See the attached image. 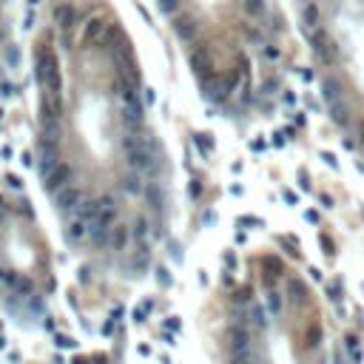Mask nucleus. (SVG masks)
<instances>
[{
	"mask_svg": "<svg viewBox=\"0 0 364 364\" xmlns=\"http://www.w3.org/2000/svg\"><path fill=\"white\" fill-rule=\"evenodd\" d=\"M37 83L49 94H60L63 97V77H60V63L54 57V51H40L37 54Z\"/></svg>",
	"mask_w": 364,
	"mask_h": 364,
	"instance_id": "obj_1",
	"label": "nucleus"
},
{
	"mask_svg": "<svg viewBox=\"0 0 364 364\" xmlns=\"http://www.w3.org/2000/svg\"><path fill=\"white\" fill-rule=\"evenodd\" d=\"M125 157H128L131 171L143 174V171H154V168H157V162H154V151H151L143 140L128 137V140H125Z\"/></svg>",
	"mask_w": 364,
	"mask_h": 364,
	"instance_id": "obj_2",
	"label": "nucleus"
},
{
	"mask_svg": "<svg viewBox=\"0 0 364 364\" xmlns=\"http://www.w3.org/2000/svg\"><path fill=\"white\" fill-rule=\"evenodd\" d=\"M72 177H74V168L72 165H65V162H60L54 171L43 177V188L46 191H51V193H60L63 188H69V179Z\"/></svg>",
	"mask_w": 364,
	"mask_h": 364,
	"instance_id": "obj_3",
	"label": "nucleus"
},
{
	"mask_svg": "<svg viewBox=\"0 0 364 364\" xmlns=\"http://www.w3.org/2000/svg\"><path fill=\"white\" fill-rule=\"evenodd\" d=\"M54 202H57L60 211H72V214H77L80 205H83V191H80L77 185H69V188H63L60 193H54Z\"/></svg>",
	"mask_w": 364,
	"mask_h": 364,
	"instance_id": "obj_4",
	"label": "nucleus"
},
{
	"mask_svg": "<svg viewBox=\"0 0 364 364\" xmlns=\"http://www.w3.org/2000/svg\"><path fill=\"white\" fill-rule=\"evenodd\" d=\"M321 100L327 103V106H336V103L344 100V83L336 77V74L321 80Z\"/></svg>",
	"mask_w": 364,
	"mask_h": 364,
	"instance_id": "obj_5",
	"label": "nucleus"
},
{
	"mask_svg": "<svg viewBox=\"0 0 364 364\" xmlns=\"http://www.w3.org/2000/svg\"><path fill=\"white\" fill-rule=\"evenodd\" d=\"M196 31H200V20L193 15H182L174 20V35H177V40H182V43H191L193 37H196Z\"/></svg>",
	"mask_w": 364,
	"mask_h": 364,
	"instance_id": "obj_6",
	"label": "nucleus"
},
{
	"mask_svg": "<svg viewBox=\"0 0 364 364\" xmlns=\"http://www.w3.org/2000/svg\"><path fill=\"white\" fill-rule=\"evenodd\" d=\"M40 114H43V120H60V114H63V97L43 91V97H40Z\"/></svg>",
	"mask_w": 364,
	"mask_h": 364,
	"instance_id": "obj_7",
	"label": "nucleus"
},
{
	"mask_svg": "<svg viewBox=\"0 0 364 364\" xmlns=\"http://www.w3.org/2000/svg\"><path fill=\"white\" fill-rule=\"evenodd\" d=\"M54 17H57V26H60V31H63V43H65V49H69V46H72L69 35H72V26H74V9L63 3V6H57Z\"/></svg>",
	"mask_w": 364,
	"mask_h": 364,
	"instance_id": "obj_8",
	"label": "nucleus"
},
{
	"mask_svg": "<svg viewBox=\"0 0 364 364\" xmlns=\"http://www.w3.org/2000/svg\"><path fill=\"white\" fill-rule=\"evenodd\" d=\"M114 219H117V202L111 200V196H100L97 200V219L94 222H100V225H114Z\"/></svg>",
	"mask_w": 364,
	"mask_h": 364,
	"instance_id": "obj_9",
	"label": "nucleus"
},
{
	"mask_svg": "<svg viewBox=\"0 0 364 364\" xmlns=\"http://www.w3.org/2000/svg\"><path fill=\"white\" fill-rule=\"evenodd\" d=\"M230 353L234 356L250 353V333L245 327H230Z\"/></svg>",
	"mask_w": 364,
	"mask_h": 364,
	"instance_id": "obj_10",
	"label": "nucleus"
},
{
	"mask_svg": "<svg viewBox=\"0 0 364 364\" xmlns=\"http://www.w3.org/2000/svg\"><path fill=\"white\" fill-rule=\"evenodd\" d=\"M60 137H63L60 120H43V125H40V143L43 145H57Z\"/></svg>",
	"mask_w": 364,
	"mask_h": 364,
	"instance_id": "obj_11",
	"label": "nucleus"
},
{
	"mask_svg": "<svg viewBox=\"0 0 364 364\" xmlns=\"http://www.w3.org/2000/svg\"><path fill=\"white\" fill-rule=\"evenodd\" d=\"M57 165H60V159H57V145H43V143H40V177L51 174Z\"/></svg>",
	"mask_w": 364,
	"mask_h": 364,
	"instance_id": "obj_12",
	"label": "nucleus"
},
{
	"mask_svg": "<svg viewBox=\"0 0 364 364\" xmlns=\"http://www.w3.org/2000/svg\"><path fill=\"white\" fill-rule=\"evenodd\" d=\"M88 236V222L80 219V216H72V222L65 225V239L69 242H83Z\"/></svg>",
	"mask_w": 364,
	"mask_h": 364,
	"instance_id": "obj_13",
	"label": "nucleus"
},
{
	"mask_svg": "<svg viewBox=\"0 0 364 364\" xmlns=\"http://www.w3.org/2000/svg\"><path fill=\"white\" fill-rule=\"evenodd\" d=\"M313 51H316V57L321 60V63H330V60L336 57L333 54V43H327V37L321 35H313Z\"/></svg>",
	"mask_w": 364,
	"mask_h": 364,
	"instance_id": "obj_14",
	"label": "nucleus"
},
{
	"mask_svg": "<svg viewBox=\"0 0 364 364\" xmlns=\"http://www.w3.org/2000/svg\"><path fill=\"white\" fill-rule=\"evenodd\" d=\"M122 188L131 193V196H140V193H145V182H143V174L140 171H128L125 174V179H122Z\"/></svg>",
	"mask_w": 364,
	"mask_h": 364,
	"instance_id": "obj_15",
	"label": "nucleus"
},
{
	"mask_svg": "<svg viewBox=\"0 0 364 364\" xmlns=\"http://www.w3.org/2000/svg\"><path fill=\"white\" fill-rule=\"evenodd\" d=\"M319 6H316V0H307L305 9H302V20H305V29H316L319 26Z\"/></svg>",
	"mask_w": 364,
	"mask_h": 364,
	"instance_id": "obj_16",
	"label": "nucleus"
},
{
	"mask_svg": "<svg viewBox=\"0 0 364 364\" xmlns=\"http://www.w3.org/2000/svg\"><path fill=\"white\" fill-rule=\"evenodd\" d=\"M103 31H106V23H103L100 17H94V20H88L86 31H83V43H97Z\"/></svg>",
	"mask_w": 364,
	"mask_h": 364,
	"instance_id": "obj_17",
	"label": "nucleus"
},
{
	"mask_svg": "<svg viewBox=\"0 0 364 364\" xmlns=\"http://www.w3.org/2000/svg\"><path fill=\"white\" fill-rule=\"evenodd\" d=\"M242 9L248 17H256V20H262L264 15H268V0H242Z\"/></svg>",
	"mask_w": 364,
	"mask_h": 364,
	"instance_id": "obj_18",
	"label": "nucleus"
},
{
	"mask_svg": "<svg viewBox=\"0 0 364 364\" xmlns=\"http://www.w3.org/2000/svg\"><path fill=\"white\" fill-rule=\"evenodd\" d=\"M88 236H91L94 245H106L108 239H111V228H108V225H100V222H91V225H88Z\"/></svg>",
	"mask_w": 364,
	"mask_h": 364,
	"instance_id": "obj_19",
	"label": "nucleus"
},
{
	"mask_svg": "<svg viewBox=\"0 0 364 364\" xmlns=\"http://www.w3.org/2000/svg\"><path fill=\"white\" fill-rule=\"evenodd\" d=\"M108 245H111L114 250H125V245H128V228H125V225H114Z\"/></svg>",
	"mask_w": 364,
	"mask_h": 364,
	"instance_id": "obj_20",
	"label": "nucleus"
},
{
	"mask_svg": "<svg viewBox=\"0 0 364 364\" xmlns=\"http://www.w3.org/2000/svg\"><path fill=\"white\" fill-rule=\"evenodd\" d=\"M330 120L336 122V125H347V120H350V108H347V103H336V106H330Z\"/></svg>",
	"mask_w": 364,
	"mask_h": 364,
	"instance_id": "obj_21",
	"label": "nucleus"
},
{
	"mask_svg": "<svg viewBox=\"0 0 364 364\" xmlns=\"http://www.w3.org/2000/svg\"><path fill=\"white\" fill-rule=\"evenodd\" d=\"M191 65L200 74L205 72V69H208V49H196V51H193V54H191Z\"/></svg>",
	"mask_w": 364,
	"mask_h": 364,
	"instance_id": "obj_22",
	"label": "nucleus"
},
{
	"mask_svg": "<svg viewBox=\"0 0 364 364\" xmlns=\"http://www.w3.org/2000/svg\"><path fill=\"white\" fill-rule=\"evenodd\" d=\"M145 236H148V219H145V216H137V222H134V239L145 242Z\"/></svg>",
	"mask_w": 364,
	"mask_h": 364,
	"instance_id": "obj_23",
	"label": "nucleus"
},
{
	"mask_svg": "<svg viewBox=\"0 0 364 364\" xmlns=\"http://www.w3.org/2000/svg\"><path fill=\"white\" fill-rule=\"evenodd\" d=\"M145 196H148V202H151V208H162V193H159V188L157 185H148L145 188Z\"/></svg>",
	"mask_w": 364,
	"mask_h": 364,
	"instance_id": "obj_24",
	"label": "nucleus"
},
{
	"mask_svg": "<svg viewBox=\"0 0 364 364\" xmlns=\"http://www.w3.org/2000/svg\"><path fill=\"white\" fill-rule=\"evenodd\" d=\"M287 290L293 293V302H302V299H305V287H302V282H296V279H290V282H287Z\"/></svg>",
	"mask_w": 364,
	"mask_h": 364,
	"instance_id": "obj_25",
	"label": "nucleus"
},
{
	"mask_svg": "<svg viewBox=\"0 0 364 364\" xmlns=\"http://www.w3.org/2000/svg\"><path fill=\"white\" fill-rule=\"evenodd\" d=\"M157 6H159L162 15H174V12L179 9V0H157Z\"/></svg>",
	"mask_w": 364,
	"mask_h": 364,
	"instance_id": "obj_26",
	"label": "nucleus"
},
{
	"mask_svg": "<svg viewBox=\"0 0 364 364\" xmlns=\"http://www.w3.org/2000/svg\"><path fill=\"white\" fill-rule=\"evenodd\" d=\"M250 316H253V324H256V327H264V324H268V319H264V310H262L259 305L250 310Z\"/></svg>",
	"mask_w": 364,
	"mask_h": 364,
	"instance_id": "obj_27",
	"label": "nucleus"
},
{
	"mask_svg": "<svg viewBox=\"0 0 364 364\" xmlns=\"http://www.w3.org/2000/svg\"><path fill=\"white\" fill-rule=\"evenodd\" d=\"M268 307H271V313H279L282 310V299H279V293H268Z\"/></svg>",
	"mask_w": 364,
	"mask_h": 364,
	"instance_id": "obj_28",
	"label": "nucleus"
},
{
	"mask_svg": "<svg viewBox=\"0 0 364 364\" xmlns=\"http://www.w3.org/2000/svg\"><path fill=\"white\" fill-rule=\"evenodd\" d=\"M230 364H256V356L253 353H242V356H234Z\"/></svg>",
	"mask_w": 364,
	"mask_h": 364,
	"instance_id": "obj_29",
	"label": "nucleus"
},
{
	"mask_svg": "<svg viewBox=\"0 0 364 364\" xmlns=\"http://www.w3.org/2000/svg\"><path fill=\"white\" fill-rule=\"evenodd\" d=\"M15 287H17V290H20V293H31V290H35V287H31V282H29V279H15Z\"/></svg>",
	"mask_w": 364,
	"mask_h": 364,
	"instance_id": "obj_30",
	"label": "nucleus"
},
{
	"mask_svg": "<svg viewBox=\"0 0 364 364\" xmlns=\"http://www.w3.org/2000/svg\"><path fill=\"white\" fill-rule=\"evenodd\" d=\"M310 347H319V327H310Z\"/></svg>",
	"mask_w": 364,
	"mask_h": 364,
	"instance_id": "obj_31",
	"label": "nucleus"
},
{
	"mask_svg": "<svg viewBox=\"0 0 364 364\" xmlns=\"http://www.w3.org/2000/svg\"><path fill=\"white\" fill-rule=\"evenodd\" d=\"M145 310H148V307H137V310H134V319H137V321H143Z\"/></svg>",
	"mask_w": 364,
	"mask_h": 364,
	"instance_id": "obj_32",
	"label": "nucleus"
},
{
	"mask_svg": "<svg viewBox=\"0 0 364 364\" xmlns=\"http://www.w3.org/2000/svg\"><path fill=\"white\" fill-rule=\"evenodd\" d=\"M0 88H3V94H6V97H9V94H15V88H12V83H3V86H0Z\"/></svg>",
	"mask_w": 364,
	"mask_h": 364,
	"instance_id": "obj_33",
	"label": "nucleus"
},
{
	"mask_svg": "<svg viewBox=\"0 0 364 364\" xmlns=\"http://www.w3.org/2000/svg\"><path fill=\"white\" fill-rule=\"evenodd\" d=\"M37 3H40V0H29V6H37Z\"/></svg>",
	"mask_w": 364,
	"mask_h": 364,
	"instance_id": "obj_34",
	"label": "nucleus"
},
{
	"mask_svg": "<svg viewBox=\"0 0 364 364\" xmlns=\"http://www.w3.org/2000/svg\"><path fill=\"white\" fill-rule=\"evenodd\" d=\"M336 364H342V358H336Z\"/></svg>",
	"mask_w": 364,
	"mask_h": 364,
	"instance_id": "obj_35",
	"label": "nucleus"
},
{
	"mask_svg": "<svg viewBox=\"0 0 364 364\" xmlns=\"http://www.w3.org/2000/svg\"><path fill=\"white\" fill-rule=\"evenodd\" d=\"M0 117H3V108H0Z\"/></svg>",
	"mask_w": 364,
	"mask_h": 364,
	"instance_id": "obj_36",
	"label": "nucleus"
}]
</instances>
